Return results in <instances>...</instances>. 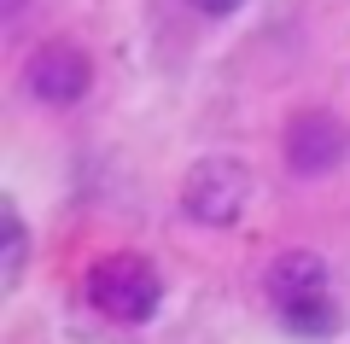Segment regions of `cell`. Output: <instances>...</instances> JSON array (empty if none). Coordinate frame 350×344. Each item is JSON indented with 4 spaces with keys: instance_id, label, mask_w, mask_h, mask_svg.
<instances>
[{
    "instance_id": "cell-3",
    "label": "cell",
    "mask_w": 350,
    "mask_h": 344,
    "mask_svg": "<svg viewBox=\"0 0 350 344\" xmlns=\"http://www.w3.org/2000/svg\"><path fill=\"white\" fill-rule=\"evenodd\" d=\"M251 193H257V175L239 158H199L181 181V210L204 228H234L245 216Z\"/></svg>"
},
{
    "instance_id": "cell-7",
    "label": "cell",
    "mask_w": 350,
    "mask_h": 344,
    "mask_svg": "<svg viewBox=\"0 0 350 344\" xmlns=\"http://www.w3.org/2000/svg\"><path fill=\"white\" fill-rule=\"evenodd\" d=\"M187 6H199L204 18H228V12H239L245 0H187Z\"/></svg>"
},
{
    "instance_id": "cell-8",
    "label": "cell",
    "mask_w": 350,
    "mask_h": 344,
    "mask_svg": "<svg viewBox=\"0 0 350 344\" xmlns=\"http://www.w3.org/2000/svg\"><path fill=\"white\" fill-rule=\"evenodd\" d=\"M24 6H29V0H6V24H18V18H24Z\"/></svg>"
},
{
    "instance_id": "cell-4",
    "label": "cell",
    "mask_w": 350,
    "mask_h": 344,
    "mask_svg": "<svg viewBox=\"0 0 350 344\" xmlns=\"http://www.w3.org/2000/svg\"><path fill=\"white\" fill-rule=\"evenodd\" d=\"M94 88V59H88L76 41H41L36 53H29L24 64V94L36 99V105H76V99Z\"/></svg>"
},
{
    "instance_id": "cell-2",
    "label": "cell",
    "mask_w": 350,
    "mask_h": 344,
    "mask_svg": "<svg viewBox=\"0 0 350 344\" xmlns=\"http://www.w3.org/2000/svg\"><path fill=\"white\" fill-rule=\"evenodd\" d=\"M88 304L100 309V315L111 321H152L163 304V274L152 269L146 257H100L94 269H88Z\"/></svg>"
},
{
    "instance_id": "cell-6",
    "label": "cell",
    "mask_w": 350,
    "mask_h": 344,
    "mask_svg": "<svg viewBox=\"0 0 350 344\" xmlns=\"http://www.w3.org/2000/svg\"><path fill=\"white\" fill-rule=\"evenodd\" d=\"M24 246H29L24 216H18V210L6 204V286H12V280H18V269H24Z\"/></svg>"
},
{
    "instance_id": "cell-5",
    "label": "cell",
    "mask_w": 350,
    "mask_h": 344,
    "mask_svg": "<svg viewBox=\"0 0 350 344\" xmlns=\"http://www.w3.org/2000/svg\"><path fill=\"white\" fill-rule=\"evenodd\" d=\"M280 146H286L292 175H333L350 158V129L333 111H298L286 123V135H280Z\"/></svg>"
},
{
    "instance_id": "cell-1",
    "label": "cell",
    "mask_w": 350,
    "mask_h": 344,
    "mask_svg": "<svg viewBox=\"0 0 350 344\" xmlns=\"http://www.w3.org/2000/svg\"><path fill=\"white\" fill-rule=\"evenodd\" d=\"M262 292L275 304V315L286 321L298 339H327L338 327L333 292H327V263L315 251H280L262 274Z\"/></svg>"
}]
</instances>
